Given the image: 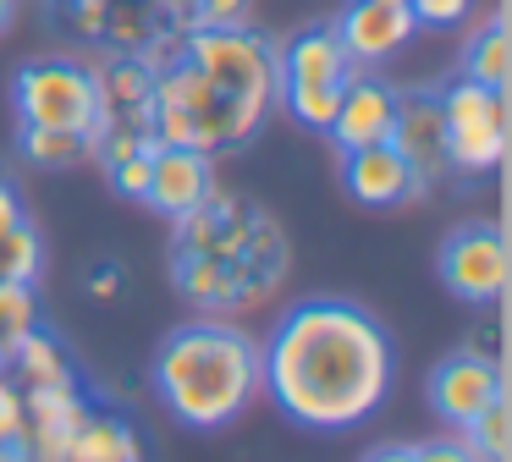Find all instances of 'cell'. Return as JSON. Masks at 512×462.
<instances>
[{
  "mask_svg": "<svg viewBox=\"0 0 512 462\" xmlns=\"http://www.w3.org/2000/svg\"><path fill=\"white\" fill-rule=\"evenodd\" d=\"M364 462H413V446H375L364 451Z\"/></svg>",
  "mask_w": 512,
  "mask_h": 462,
  "instance_id": "obj_32",
  "label": "cell"
},
{
  "mask_svg": "<svg viewBox=\"0 0 512 462\" xmlns=\"http://www.w3.org/2000/svg\"><path fill=\"white\" fill-rule=\"evenodd\" d=\"M353 72L358 66L347 61L336 28L331 22H314V28L292 33L287 44H276V105H287L298 127L325 132Z\"/></svg>",
  "mask_w": 512,
  "mask_h": 462,
  "instance_id": "obj_5",
  "label": "cell"
},
{
  "mask_svg": "<svg viewBox=\"0 0 512 462\" xmlns=\"http://www.w3.org/2000/svg\"><path fill=\"white\" fill-rule=\"evenodd\" d=\"M12 369V347H6V341H0V374Z\"/></svg>",
  "mask_w": 512,
  "mask_h": 462,
  "instance_id": "obj_34",
  "label": "cell"
},
{
  "mask_svg": "<svg viewBox=\"0 0 512 462\" xmlns=\"http://www.w3.org/2000/svg\"><path fill=\"white\" fill-rule=\"evenodd\" d=\"M94 77H100L105 121H122V127L149 132V94H155V72H149L138 55H111Z\"/></svg>",
  "mask_w": 512,
  "mask_h": 462,
  "instance_id": "obj_16",
  "label": "cell"
},
{
  "mask_svg": "<svg viewBox=\"0 0 512 462\" xmlns=\"http://www.w3.org/2000/svg\"><path fill=\"white\" fill-rule=\"evenodd\" d=\"M89 396L78 391V380L61 385H28L23 391V440L17 446L34 462H67V446L78 435V424L89 418Z\"/></svg>",
  "mask_w": 512,
  "mask_h": 462,
  "instance_id": "obj_9",
  "label": "cell"
},
{
  "mask_svg": "<svg viewBox=\"0 0 512 462\" xmlns=\"http://www.w3.org/2000/svg\"><path fill=\"white\" fill-rule=\"evenodd\" d=\"M391 116H397V83H386L380 72H353L342 88V105H336L325 138L336 149H369V143L391 138Z\"/></svg>",
  "mask_w": 512,
  "mask_h": 462,
  "instance_id": "obj_14",
  "label": "cell"
},
{
  "mask_svg": "<svg viewBox=\"0 0 512 462\" xmlns=\"http://www.w3.org/2000/svg\"><path fill=\"white\" fill-rule=\"evenodd\" d=\"M446 121V165L463 176H485L507 160V88L474 83L457 72L446 88H435Z\"/></svg>",
  "mask_w": 512,
  "mask_h": 462,
  "instance_id": "obj_7",
  "label": "cell"
},
{
  "mask_svg": "<svg viewBox=\"0 0 512 462\" xmlns=\"http://www.w3.org/2000/svg\"><path fill=\"white\" fill-rule=\"evenodd\" d=\"M402 6L413 11L419 28H457V22L474 11V0H402Z\"/></svg>",
  "mask_w": 512,
  "mask_h": 462,
  "instance_id": "obj_25",
  "label": "cell"
},
{
  "mask_svg": "<svg viewBox=\"0 0 512 462\" xmlns=\"http://www.w3.org/2000/svg\"><path fill=\"white\" fill-rule=\"evenodd\" d=\"M39 325V297H34V281H0V341L12 347L17 336Z\"/></svg>",
  "mask_w": 512,
  "mask_h": 462,
  "instance_id": "obj_24",
  "label": "cell"
},
{
  "mask_svg": "<svg viewBox=\"0 0 512 462\" xmlns=\"http://www.w3.org/2000/svg\"><path fill=\"white\" fill-rule=\"evenodd\" d=\"M39 259H45V248H39V231L28 220L0 231V281H34Z\"/></svg>",
  "mask_w": 512,
  "mask_h": 462,
  "instance_id": "obj_23",
  "label": "cell"
},
{
  "mask_svg": "<svg viewBox=\"0 0 512 462\" xmlns=\"http://www.w3.org/2000/svg\"><path fill=\"white\" fill-rule=\"evenodd\" d=\"M67 462H144V446H138L133 424L116 413H94L78 424V435H72L67 446Z\"/></svg>",
  "mask_w": 512,
  "mask_h": 462,
  "instance_id": "obj_17",
  "label": "cell"
},
{
  "mask_svg": "<svg viewBox=\"0 0 512 462\" xmlns=\"http://www.w3.org/2000/svg\"><path fill=\"white\" fill-rule=\"evenodd\" d=\"M149 154H155V143L149 149H138V154H127L122 165H111V182H116V193H127V198H144V187H149Z\"/></svg>",
  "mask_w": 512,
  "mask_h": 462,
  "instance_id": "obj_26",
  "label": "cell"
},
{
  "mask_svg": "<svg viewBox=\"0 0 512 462\" xmlns=\"http://www.w3.org/2000/svg\"><path fill=\"white\" fill-rule=\"evenodd\" d=\"M177 226V253L193 259H215L237 286V303H265L281 281H287L292 248L281 237V226L265 215L259 204L237 193H210L199 209H188Z\"/></svg>",
  "mask_w": 512,
  "mask_h": 462,
  "instance_id": "obj_4",
  "label": "cell"
},
{
  "mask_svg": "<svg viewBox=\"0 0 512 462\" xmlns=\"http://www.w3.org/2000/svg\"><path fill=\"white\" fill-rule=\"evenodd\" d=\"M331 28H336V39H342L353 66H380V61L408 50L419 22H413V11L402 0H347V11Z\"/></svg>",
  "mask_w": 512,
  "mask_h": 462,
  "instance_id": "obj_11",
  "label": "cell"
},
{
  "mask_svg": "<svg viewBox=\"0 0 512 462\" xmlns=\"http://www.w3.org/2000/svg\"><path fill=\"white\" fill-rule=\"evenodd\" d=\"M507 440H512L507 396H496V402H490L485 413H474V418L463 424V446L474 451L479 462H507Z\"/></svg>",
  "mask_w": 512,
  "mask_h": 462,
  "instance_id": "obj_22",
  "label": "cell"
},
{
  "mask_svg": "<svg viewBox=\"0 0 512 462\" xmlns=\"http://www.w3.org/2000/svg\"><path fill=\"white\" fill-rule=\"evenodd\" d=\"M507 72H512V44H507V22L490 17L485 28L468 39V55H463V77L474 83H490V88H507Z\"/></svg>",
  "mask_w": 512,
  "mask_h": 462,
  "instance_id": "obj_20",
  "label": "cell"
},
{
  "mask_svg": "<svg viewBox=\"0 0 512 462\" xmlns=\"http://www.w3.org/2000/svg\"><path fill=\"white\" fill-rule=\"evenodd\" d=\"M386 143L408 160L419 193L452 171V165H446V121H441V99L435 94H419V88L402 94L397 88V116H391V138Z\"/></svg>",
  "mask_w": 512,
  "mask_h": 462,
  "instance_id": "obj_10",
  "label": "cell"
},
{
  "mask_svg": "<svg viewBox=\"0 0 512 462\" xmlns=\"http://www.w3.org/2000/svg\"><path fill=\"white\" fill-rule=\"evenodd\" d=\"M12 369L23 374L28 385H61V380H72V363H67V352H61V341L45 336L39 325L28 330V336L12 341Z\"/></svg>",
  "mask_w": 512,
  "mask_h": 462,
  "instance_id": "obj_19",
  "label": "cell"
},
{
  "mask_svg": "<svg viewBox=\"0 0 512 462\" xmlns=\"http://www.w3.org/2000/svg\"><path fill=\"white\" fill-rule=\"evenodd\" d=\"M215 193V171L204 149H182V143H155L149 154V187L144 204L166 220H182L188 209H199Z\"/></svg>",
  "mask_w": 512,
  "mask_h": 462,
  "instance_id": "obj_13",
  "label": "cell"
},
{
  "mask_svg": "<svg viewBox=\"0 0 512 462\" xmlns=\"http://www.w3.org/2000/svg\"><path fill=\"white\" fill-rule=\"evenodd\" d=\"M23 440V391L0 374V451Z\"/></svg>",
  "mask_w": 512,
  "mask_h": 462,
  "instance_id": "obj_27",
  "label": "cell"
},
{
  "mask_svg": "<svg viewBox=\"0 0 512 462\" xmlns=\"http://www.w3.org/2000/svg\"><path fill=\"white\" fill-rule=\"evenodd\" d=\"M342 187L358 198L364 209H391L402 198L419 193L408 160H402L391 143H369V149H347L342 154Z\"/></svg>",
  "mask_w": 512,
  "mask_h": 462,
  "instance_id": "obj_15",
  "label": "cell"
},
{
  "mask_svg": "<svg viewBox=\"0 0 512 462\" xmlns=\"http://www.w3.org/2000/svg\"><path fill=\"white\" fill-rule=\"evenodd\" d=\"M12 17H17V0H0V33L12 28Z\"/></svg>",
  "mask_w": 512,
  "mask_h": 462,
  "instance_id": "obj_33",
  "label": "cell"
},
{
  "mask_svg": "<svg viewBox=\"0 0 512 462\" xmlns=\"http://www.w3.org/2000/svg\"><path fill=\"white\" fill-rule=\"evenodd\" d=\"M171 275H177V292L188 297L193 308H204V314H232L237 303V286L232 275L221 270L215 259H193V253H171Z\"/></svg>",
  "mask_w": 512,
  "mask_h": 462,
  "instance_id": "obj_18",
  "label": "cell"
},
{
  "mask_svg": "<svg viewBox=\"0 0 512 462\" xmlns=\"http://www.w3.org/2000/svg\"><path fill=\"white\" fill-rule=\"evenodd\" d=\"M413 462H479L463 440H430V446H413Z\"/></svg>",
  "mask_w": 512,
  "mask_h": 462,
  "instance_id": "obj_30",
  "label": "cell"
},
{
  "mask_svg": "<svg viewBox=\"0 0 512 462\" xmlns=\"http://www.w3.org/2000/svg\"><path fill=\"white\" fill-rule=\"evenodd\" d=\"M397 352L369 308L303 297L259 347V391L303 429H353L386 402Z\"/></svg>",
  "mask_w": 512,
  "mask_h": 462,
  "instance_id": "obj_1",
  "label": "cell"
},
{
  "mask_svg": "<svg viewBox=\"0 0 512 462\" xmlns=\"http://www.w3.org/2000/svg\"><path fill=\"white\" fill-rule=\"evenodd\" d=\"M496 396H501V363L479 347H463V352H452V358H441L430 374V407L457 429L474 413H485Z\"/></svg>",
  "mask_w": 512,
  "mask_h": 462,
  "instance_id": "obj_12",
  "label": "cell"
},
{
  "mask_svg": "<svg viewBox=\"0 0 512 462\" xmlns=\"http://www.w3.org/2000/svg\"><path fill=\"white\" fill-rule=\"evenodd\" d=\"M441 281L463 303H501L512 281V259L496 220H468L441 242Z\"/></svg>",
  "mask_w": 512,
  "mask_h": 462,
  "instance_id": "obj_8",
  "label": "cell"
},
{
  "mask_svg": "<svg viewBox=\"0 0 512 462\" xmlns=\"http://www.w3.org/2000/svg\"><path fill=\"white\" fill-rule=\"evenodd\" d=\"M276 110V44L243 28H188L182 55L155 72L149 138L221 154L248 143Z\"/></svg>",
  "mask_w": 512,
  "mask_h": 462,
  "instance_id": "obj_2",
  "label": "cell"
},
{
  "mask_svg": "<svg viewBox=\"0 0 512 462\" xmlns=\"http://www.w3.org/2000/svg\"><path fill=\"white\" fill-rule=\"evenodd\" d=\"M254 0H193V28H232L248 17Z\"/></svg>",
  "mask_w": 512,
  "mask_h": 462,
  "instance_id": "obj_28",
  "label": "cell"
},
{
  "mask_svg": "<svg viewBox=\"0 0 512 462\" xmlns=\"http://www.w3.org/2000/svg\"><path fill=\"white\" fill-rule=\"evenodd\" d=\"M23 220V204H17V187L12 182H0V231L6 226H17Z\"/></svg>",
  "mask_w": 512,
  "mask_h": 462,
  "instance_id": "obj_31",
  "label": "cell"
},
{
  "mask_svg": "<svg viewBox=\"0 0 512 462\" xmlns=\"http://www.w3.org/2000/svg\"><path fill=\"white\" fill-rule=\"evenodd\" d=\"M122 286H127V270H122V264H94V270H89V292L100 297V303L122 297Z\"/></svg>",
  "mask_w": 512,
  "mask_h": 462,
  "instance_id": "obj_29",
  "label": "cell"
},
{
  "mask_svg": "<svg viewBox=\"0 0 512 462\" xmlns=\"http://www.w3.org/2000/svg\"><path fill=\"white\" fill-rule=\"evenodd\" d=\"M12 105L23 127H56V132H83V138H100L105 127L100 77H94V66L72 61V55H39V61L17 66Z\"/></svg>",
  "mask_w": 512,
  "mask_h": 462,
  "instance_id": "obj_6",
  "label": "cell"
},
{
  "mask_svg": "<svg viewBox=\"0 0 512 462\" xmlns=\"http://www.w3.org/2000/svg\"><path fill=\"white\" fill-rule=\"evenodd\" d=\"M17 149H23V160L45 165V171L94 160V138H83V132H56V127H23L17 132Z\"/></svg>",
  "mask_w": 512,
  "mask_h": 462,
  "instance_id": "obj_21",
  "label": "cell"
},
{
  "mask_svg": "<svg viewBox=\"0 0 512 462\" xmlns=\"http://www.w3.org/2000/svg\"><path fill=\"white\" fill-rule=\"evenodd\" d=\"M155 396L177 424L226 429L259 396V341L215 314L188 319L155 352Z\"/></svg>",
  "mask_w": 512,
  "mask_h": 462,
  "instance_id": "obj_3",
  "label": "cell"
}]
</instances>
